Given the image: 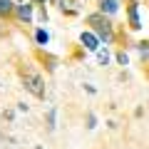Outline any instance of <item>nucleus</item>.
I'll list each match as a JSON object with an SVG mask.
<instances>
[{
    "mask_svg": "<svg viewBox=\"0 0 149 149\" xmlns=\"http://www.w3.org/2000/svg\"><path fill=\"white\" fill-rule=\"evenodd\" d=\"M87 22L92 25V32H95L97 37H100L104 45H109L112 40H114V30H112V22L109 17L104 15V13H95V15L87 17Z\"/></svg>",
    "mask_w": 149,
    "mask_h": 149,
    "instance_id": "f257e3e1",
    "label": "nucleus"
},
{
    "mask_svg": "<svg viewBox=\"0 0 149 149\" xmlns=\"http://www.w3.org/2000/svg\"><path fill=\"white\" fill-rule=\"evenodd\" d=\"M22 87L35 97H45V80L40 74H25L22 77Z\"/></svg>",
    "mask_w": 149,
    "mask_h": 149,
    "instance_id": "f03ea898",
    "label": "nucleus"
},
{
    "mask_svg": "<svg viewBox=\"0 0 149 149\" xmlns=\"http://www.w3.org/2000/svg\"><path fill=\"white\" fill-rule=\"evenodd\" d=\"M80 40H82V45H85L87 50H92V52H97V50H100V45H102V40L95 35V32H82Z\"/></svg>",
    "mask_w": 149,
    "mask_h": 149,
    "instance_id": "7ed1b4c3",
    "label": "nucleus"
},
{
    "mask_svg": "<svg viewBox=\"0 0 149 149\" xmlns=\"http://www.w3.org/2000/svg\"><path fill=\"white\" fill-rule=\"evenodd\" d=\"M127 15H129V27H132V30H139L142 22H139V5H137V3L127 5Z\"/></svg>",
    "mask_w": 149,
    "mask_h": 149,
    "instance_id": "20e7f679",
    "label": "nucleus"
},
{
    "mask_svg": "<svg viewBox=\"0 0 149 149\" xmlns=\"http://www.w3.org/2000/svg\"><path fill=\"white\" fill-rule=\"evenodd\" d=\"M15 15H17V20H22V22H30V20H32V5H30V3L15 5Z\"/></svg>",
    "mask_w": 149,
    "mask_h": 149,
    "instance_id": "39448f33",
    "label": "nucleus"
},
{
    "mask_svg": "<svg viewBox=\"0 0 149 149\" xmlns=\"http://www.w3.org/2000/svg\"><path fill=\"white\" fill-rule=\"evenodd\" d=\"M119 10V0H100V13L104 15H114Z\"/></svg>",
    "mask_w": 149,
    "mask_h": 149,
    "instance_id": "423d86ee",
    "label": "nucleus"
},
{
    "mask_svg": "<svg viewBox=\"0 0 149 149\" xmlns=\"http://www.w3.org/2000/svg\"><path fill=\"white\" fill-rule=\"evenodd\" d=\"M15 13V3L13 0H0V17H10Z\"/></svg>",
    "mask_w": 149,
    "mask_h": 149,
    "instance_id": "0eeeda50",
    "label": "nucleus"
},
{
    "mask_svg": "<svg viewBox=\"0 0 149 149\" xmlns=\"http://www.w3.org/2000/svg\"><path fill=\"white\" fill-rule=\"evenodd\" d=\"M35 40H37L40 45H47V42H50V35H47V30H37V32H35Z\"/></svg>",
    "mask_w": 149,
    "mask_h": 149,
    "instance_id": "6e6552de",
    "label": "nucleus"
},
{
    "mask_svg": "<svg viewBox=\"0 0 149 149\" xmlns=\"http://www.w3.org/2000/svg\"><path fill=\"white\" fill-rule=\"evenodd\" d=\"M97 57H100V65L109 62V52H107V50H97Z\"/></svg>",
    "mask_w": 149,
    "mask_h": 149,
    "instance_id": "1a4fd4ad",
    "label": "nucleus"
},
{
    "mask_svg": "<svg viewBox=\"0 0 149 149\" xmlns=\"http://www.w3.org/2000/svg\"><path fill=\"white\" fill-rule=\"evenodd\" d=\"M55 117H57V112L50 109V114H47V127H50V129H55Z\"/></svg>",
    "mask_w": 149,
    "mask_h": 149,
    "instance_id": "9d476101",
    "label": "nucleus"
},
{
    "mask_svg": "<svg viewBox=\"0 0 149 149\" xmlns=\"http://www.w3.org/2000/svg\"><path fill=\"white\" fill-rule=\"evenodd\" d=\"M117 62H119V65H129V57H127L124 50H122V52H117Z\"/></svg>",
    "mask_w": 149,
    "mask_h": 149,
    "instance_id": "9b49d317",
    "label": "nucleus"
},
{
    "mask_svg": "<svg viewBox=\"0 0 149 149\" xmlns=\"http://www.w3.org/2000/svg\"><path fill=\"white\" fill-rule=\"evenodd\" d=\"M87 127H90V129L97 127V117H95V114H87Z\"/></svg>",
    "mask_w": 149,
    "mask_h": 149,
    "instance_id": "f8f14e48",
    "label": "nucleus"
},
{
    "mask_svg": "<svg viewBox=\"0 0 149 149\" xmlns=\"http://www.w3.org/2000/svg\"><path fill=\"white\" fill-rule=\"evenodd\" d=\"M137 50H139V52H149V42H139Z\"/></svg>",
    "mask_w": 149,
    "mask_h": 149,
    "instance_id": "ddd939ff",
    "label": "nucleus"
},
{
    "mask_svg": "<svg viewBox=\"0 0 149 149\" xmlns=\"http://www.w3.org/2000/svg\"><path fill=\"white\" fill-rule=\"evenodd\" d=\"M35 3H37V5H45V3H47V0H35Z\"/></svg>",
    "mask_w": 149,
    "mask_h": 149,
    "instance_id": "4468645a",
    "label": "nucleus"
}]
</instances>
